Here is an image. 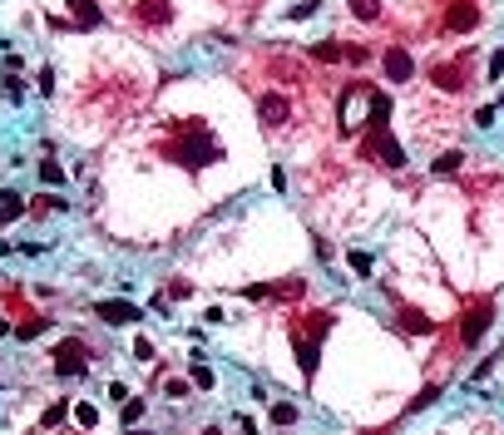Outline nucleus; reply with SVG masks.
Masks as SVG:
<instances>
[{
	"mask_svg": "<svg viewBox=\"0 0 504 435\" xmlns=\"http://www.w3.org/2000/svg\"><path fill=\"white\" fill-rule=\"evenodd\" d=\"M139 15H144V20L154 25V20H168L173 10H168V0H139Z\"/></svg>",
	"mask_w": 504,
	"mask_h": 435,
	"instance_id": "19",
	"label": "nucleus"
},
{
	"mask_svg": "<svg viewBox=\"0 0 504 435\" xmlns=\"http://www.w3.org/2000/svg\"><path fill=\"white\" fill-rule=\"evenodd\" d=\"M257 119H262L267 129H282V124L292 119V104H287V95H262V100H257Z\"/></svg>",
	"mask_w": 504,
	"mask_h": 435,
	"instance_id": "8",
	"label": "nucleus"
},
{
	"mask_svg": "<svg viewBox=\"0 0 504 435\" xmlns=\"http://www.w3.org/2000/svg\"><path fill=\"white\" fill-rule=\"evenodd\" d=\"M95 317L104 326H134V322H144V307H134L124 297H104V302H95Z\"/></svg>",
	"mask_w": 504,
	"mask_h": 435,
	"instance_id": "5",
	"label": "nucleus"
},
{
	"mask_svg": "<svg viewBox=\"0 0 504 435\" xmlns=\"http://www.w3.org/2000/svg\"><path fill=\"white\" fill-rule=\"evenodd\" d=\"M485 75H490V85H500V80H504V45L490 55V70H485Z\"/></svg>",
	"mask_w": 504,
	"mask_h": 435,
	"instance_id": "31",
	"label": "nucleus"
},
{
	"mask_svg": "<svg viewBox=\"0 0 504 435\" xmlns=\"http://www.w3.org/2000/svg\"><path fill=\"white\" fill-rule=\"evenodd\" d=\"M40 183H50V193H60L65 188V168L60 163H40Z\"/></svg>",
	"mask_w": 504,
	"mask_h": 435,
	"instance_id": "22",
	"label": "nucleus"
},
{
	"mask_svg": "<svg viewBox=\"0 0 504 435\" xmlns=\"http://www.w3.org/2000/svg\"><path fill=\"white\" fill-rule=\"evenodd\" d=\"M490 326H495V297H480V302H470L465 307V317H460V346H480L485 336H490Z\"/></svg>",
	"mask_w": 504,
	"mask_h": 435,
	"instance_id": "2",
	"label": "nucleus"
},
{
	"mask_svg": "<svg viewBox=\"0 0 504 435\" xmlns=\"http://www.w3.org/2000/svg\"><path fill=\"white\" fill-rule=\"evenodd\" d=\"M188 292H193V287H188V282H183V277H178V282H168V292H163V297H168V302H173V297H188Z\"/></svg>",
	"mask_w": 504,
	"mask_h": 435,
	"instance_id": "37",
	"label": "nucleus"
},
{
	"mask_svg": "<svg viewBox=\"0 0 504 435\" xmlns=\"http://www.w3.org/2000/svg\"><path fill=\"white\" fill-rule=\"evenodd\" d=\"M70 10H75V25H85V30H100L104 25L100 0H70Z\"/></svg>",
	"mask_w": 504,
	"mask_h": 435,
	"instance_id": "11",
	"label": "nucleus"
},
{
	"mask_svg": "<svg viewBox=\"0 0 504 435\" xmlns=\"http://www.w3.org/2000/svg\"><path fill=\"white\" fill-rule=\"evenodd\" d=\"M0 218H5V222H15V218H25V198L5 188V193H0Z\"/></svg>",
	"mask_w": 504,
	"mask_h": 435,
	"instance_id": "16",
	"label": "nucleus"
},
{
	"mask_svg": "<svg viewBox=\"0 0 504 435\" xmlns=\"http://www.w3.org/2000/svg\"><path fill=\"white\" fill-rule=\"evenodd\" d=\"M85 371H90V346H85V336L60 341V346H55V376L75 381V376H85Z\"/></svg>",
	"mask_w": 504,
	"mask_h": 435,
	"instance_id": "3",
	"label": "nucleus"
},
{
	"mask_svg": "<svg viewBox=\"0 0 504 435\" xmlns=\"http://www.w3.org/2000/svg\"><path fill=\"white\" fill-rule=\"evenodd\" d=\"M460 163H465V154H460V149H445V154H435V163H430V173L440 178V173H455Z\"/></svg>",
	"mask_w": 504,
	"mask_h": 435,
	"instance_id": "14",
	"label": "nucleus"
},
{
	"mask_svg": "<svg viewBox=\"0 0 504 435\" xmlns=\"http://www.w3.org/2000/svg\"><path fill=\"white\" fill-rule=\"evenodd\" d=\"M480 20H485V10H480L475 0H455V5L445 10V20H440V25H445L450 35H470V30H475Z\"/></svg>",
	"mask_w": 504,
	"mask_h": 435,
	"instance_id": "6",
	"label": "nucleus"
},
{
	"mask_svg": "<svg viewBox=\"0 0 504 435\" xmlns=\"http://www.w3.org/2000/svg\"><path fill=\"white\" fill-rule=\"evenodd\" d=\"M75 421H80V426L90 431V426H100V411H95L90 401H75Z\"/></svg>",
	"mask_w": 504,
	"mask_h": 435,
	"instance_id": "28",
	"label": "nucleus"
},
{
	"mask_svg": "<svg viewBox=\"0 0 504 435\" xmlns=\"http://www.w3.org/2000/svg\"><path fill=\"white\" fill-rule=\"evenodd\" d=\"M495 114H500V109H490V104H485L480 114H475V124H480V129H490V124H495Z\"/></svg>",
	"mask_w": 504,
	"mask_h": 435,
	"instance_id": "39",
	"label": "nucleus"
},
{
	"mask_svg": "<svg viewBox=\"0 0 504 435\" xmlns=\"http://www.w3.org/2000/svg\"><path fill=\"white\" fill-rule=\"evenodd\" d=\"M35 85H40L45 95H50V90H55V70H50V65H40V75H35Z\"/></svg>",
	"mask_w": 504,
	"mask_h": 435,
	"instance_id": "35",
	"label": "nucleus"
},
{
	"mask_svg": "<svg viewBox=\"0 0 504 435\" xmlns=\"http://www.w3.org/2000/svg\"><path fill=\"white\" fill-rule=\"evenodd\" d=\"M346 262H351V272H356V277H366V272L376 267V262H371V252H361V247H356V252H346Z\"/></svg>",
	"mask_w": 504,
	"mask_h": 435,
	"instance_id": "26",
	"label": "nucleus"
},
{
	"mask_svg": "<svg viewBox=\"0 0 504 435\" xmlns=\"http://www.w3.org/2000/svg\"><path fill=\"white\" fill-rule=\"evenodd\" d=\"M188 391H193V381H163V396H168V401H183Z\"/></svg>",
	"mask_w": 504,
	"mask_h": 435,
	"instance_id": "30",
	"label": "nucleus"
},
{
	"mask_svg": "<svg viewBox=\"0 0 504 435\" xmlns=\"http://www.w3.org/2000/svg\"><path fill=\"white\" fill-rule=\"evenodd\" d=\"M109 401H119V406H124V401H129V386H124V381H109Z\"/></svg>",
	"mask_w": 504,
	"mask_h": 435,
	"instance_id": "38",
	"label": "nucleus"
},
{
	"mask_svg": "<svg viewBox=\"0 0 504 435\" xmlns=\"http://www.w3.org/2000/svg\"><path fill=\"white\" fill-rule=\"evenodd\" d=\"M188 381H193L198 391H208V386H213V366H203V351L193 356V366H188Z\"/></svg>",
	"mask_w": 504,
	"mask_h": 435,
	"instance_id": "20",
	"label": "nucleus"
},
{
	"mask_svg": "<svg viewBox=\"0 0 504 435\" xmlns=\"http://www.w3.org/2000/svg\"><path fill=\"white\" fill-rule=\"evenodd\" d=\"M435 401H440V386H425V391L405 406V416H415V411H425V406H435Z\"/></svg>",
	"mask_w": 504,
	"mask_h": 435,
	"instance_id": "24",
	"label": "nucleus"
},
{
	"mask_svg": "<svg viewBox=\"0 0 504 435\" xmlns=\"http://www.w3.org/2000/svg\"><path fill=\"white\" fill-rule=\"evenodd\" d=\"M237 431H242V435H257V421H252V416H237Z\"/></svg>",
	"mask_w": 504,
	"mask_h": 435,
	"instance_id": "40",
	"label": "nucleus"
},
{
	"mask_svg": "<svg viewBox=\"0 0 504 435\" xmlns=\"http://www.w3.org/2000/svg\"><path fill=\"white\" fill-rule=\"evenodd\" d=\"M292 351H297L302 376L311 381V376H316V361H321V336H311V331H292Z\"/></svg>",
	"mask_w": 504,
	"mask_h": 435,
	"instance_id": "7",
	"label": "nucleus"
},
{
	"mask_svg": "<svg viewBox=\"0 0 504 435\" xmlns=\"http://www.w3.org/2000/svg\"><path fill=\"white\" fill-rule=\"evenodd\" d=\"M490 371H495V356H485V361H480V366H475V371H470V376H465V381H470V386H480V381H485V376H490Z\"/></svg>",
	"mask_w": 504,
	"mask_h": 435,
	"instance_id": "33",
	"label": "nucleus"
},
{
	"mask_svg": "<svg viewBox=\"0 0 504 435\" xmlns=\"http://www.w3.org/2000/svg\"><path fill=\"white\" fill-rule=\"evenodd\" d=\"M134 356H139V361H154V341L139 336V341H134Z\"/></svg>",
	"mask_w": 504,
	"mask_h": 435,
	"instance_id": "36",
	"label": "nucleus"
},
{
	"mask_svg": "<svg viewBox=\"0 0 504 435\" xmlns=\"http://www.w3.org/2000/svg\"><path fill=\"white\" fill-rule=\"evenodd\" d=\"M178 129H183V144H168V159H173V163H183V168H203V163L222 159V144L203 129L198 119H183Z\"/></svg>",
	"mask_w": 504,
	"mask_h": 435,
	"instance_id": "1",
	"label": "nucleus"
},
{
	"mask_svg": "<svg viewBox=\"0 0 504 435\" xmlns=\"http://www.w3.org/2000/svg\"><path fill=\"white\" fill-rule=\"evenodd\" d=\"M35 208H40V213H45V208H50V213H65L70 203H65V193H40V198H35Z\"/></svg>",
	"mask_w": 504,
	"mask_h": 435,
	"instance_id": "25",
	"label": "nucleus"
},
{
	"mask_svg": "<svg viewBox=\"0 0 504 435\" xmlns=\"http://www.w3.org/2000/svg\"><path fill=\"white\" fill-rule=\"evenodd\" d=\"M341 50H346L351 65H371V50H366V45H341Z\"/></svg>",
	"mask_w": 504,
	"mask_h": 435,
	"instance_id": "32",
	"label": "nucleus"
},
{
	"mask_svg": "<svg viewBox=\"0 0 504 435\" xmlns=\"http://www.w3.org/2000/svg\"><path fill=\"white\" fill-rule=\"evenodd\" d=\"M0 95H5L10 104H20V100H25V85H20V80L10 75V80H0Z\"/></svg>",
	"mask_w": 504,
	"mask_h": 435,
	"instance_id": "29",
	"label": "nucleus"
},
{
	"mask_svg": "<svg viewBox=\"0 0 504 435\" xmlns=\"http://www.w3.org/2000/svg\"><path fill=\"white\" fill-rule=\"evenodd\" d=\"M430 80H435V85H445V90H460V65H435V70H430Z\"/></svg>",
	"mask_w": 504,
	"mask_h": 435,
	"instance_id": "18",
	"label": "nucleus"
},
{
	"mask_svg": "<svg viewBox=\"0 0 504 435\" xmlns=\"http://www.w3.org/2000/svg\"><path fill=\"white\" fill-rule=\"evenodd\" d=\"M0 50H5V40H0Z\"/></svg>",
	"mask_w": 504,
	"mask_h": 435,
	"instance_id": "42",
	"label": "nucleus"
},
{
	"mask_svg": "<svg viewBox=\"0 0 504 435\" xmlns=\"http://www.w3.org/2000/svg\"><path fill=\"white\" fill-rule=\"evenodd\" d=\"M391 124V95H371V109H366V129L381 134Z\"/></svg>",
	"mask_w": 504,
	"mask_h": 435,
	"instance_id": "12",
	"label": "nucleus"
},
{
	"mask_svg": "<svg viewBox=\"0 0 504 435\" xmlns=\"http://www.w3.org/2000/svg\"><path fill=\"white\" fill-rule=\"evenodd\" d=\"M361 154H376V159H381L386 168H405V163H410V159H405V144H401V139H396V134H391V129H381V134H371Z\"/></svg>",
	"mask_w": 504,
	"mask_h": 435,
	"instance_id": "4",
	"label": "nucleus"
},
{
	"mask_svg": "<svg viewBox=\"0 0 504 435\" xmlns=\"http://www.w3.org/2000/svg\"><path fill=\"white\" fill-rule=\"evenodd\" d=\"M267 416H272V426H297V416H302V411H297L292 401H272V406H267Z\"/></svg>",
	"mask_w": 504,
	"mask_h": 435,
	"instance_id": "15",
	"label": "nucleus"
},
{
	"mask_svg": "<svg viewBox=\"0 0 504 435\" xmlns=\"http://www.w3.org/2000/svg\"><path fill=\"white\" fill-rule=\"evenodd\" d=\"M65 416H75V406H70V401H55V406H50V411H45V426H50V431H55V426H60V421H65Z\"/></svg>",
	"mask_w": 504,
	"mask_h": 435,
	"instance_id": "27",
	"label": "nucleus"
},
{
	"mask_svg": "<svg viewBox=\"0 0 504 435\" xmlns=\"http://www.w3.org/2000/svg\"><path fill=\"white\" fill-rule=\"evenodd\" d=\"M356 20H381V0H346Z\"/></svg>",
	"mask_w": 504,
	"mask_h": 435,
	"instance_id": "23",
	"label": "nucleus"
},
{
	"mask_svg": "<svg viewBox=\"0 0 504 435\" xmlns=\"http://www.w3.org/2000/svg\"><path fill=\"white\" fill-rule=\"evenodd\" d=\"M0 336H15V326L5 322V317H0Z\"/></svg>",
	"mask_w": 504,
	"mask_h": 435,
	"instance_id": "41",
	"label": "nucleus"
},
{
	"mask_svg": "<svg viewBox=\"0 0 504 435\" xmlns=\"http://www.w3.org/2000/svg\"><path fill=\"white\" fill-rule=\"evenodd\" d=\"M396 326L410 331V336H435V322H430L420 307H401V312H396Z\"/></svg>",
	"mask_w": 504,
	"mask_h": 435,
	"instance_id": "10",
	"label": "nucleus"
},
{
	"mask_svg": "<svg viewBox=\"0 0 504 435\" xmlns=\"http://www.w3.org/2000/svg\"><path fill=\"white\" fill-rule=\"evenodd\" d=\"M316 5H321V0H302V5H292V20H311Z\"/></svg>",
	"mask_w": 504,
	"mask_h": 435,
	"instance_id": "34",
	"label": "nucleus"
},
{
	"mask_svg": "<svg viewBox=\"0 0 504 435\" xmlns=\"http://www.w3.org/2000/svg\"><path fill=\"white\" fill-rule=\"evenodd\" d=\"M311 60L336 65V60H346V50H341V40H321V45H311Z\"/></svg>",
	"mask_w": 504,
	"mask_h": 435,
	"instance_id": "13",
	"label": "nucleus"
},
{
	"mask_svg": "<svg viewBox=\"0 0 504 435\" xmlns=\"http://www.w3.org/2000/svg\"><path fill=\"white\" fill-rule=\"evenodd\" d=\"M144 411H149V401H134V396H129V401L119 406V426H139V421H144Z\"/></svg>",
	"mask_w": 504,
	"mask_h": 435,
	"instance_id": "17",
	"label": "nucleus"
},
{
	"mask_svg": "<svg viewBox=\"0 0 504 435\" xmlns=\"http://www.w3.org/2000/svg\"><path fill=\"white\" fill-rule=\"evenodd\" d=\"M45 331H50V322H45V317H35V322L15 326V341H40V336H45Z\"/></svg>",
	"mask_w": 504,
	"mask_h": 435,
	"instance_id": "21",
	"label": "nucleus"
},
{
	"mask_svg": "<svg viewBox=\"0 0 504 435\" xmlns=\"http://www.w3.org/2000/svg\"><path fill=\"white\" fill-rule=\"evenodd\" d=\"M410 75H415V60L405 55L401 45H391V50H386V80H391V85H405Z\"/></svg>",
	"mask_w": 504,
	"mask_h": 435,
	"instance_id": "9",
	"label": "nucleus"
}]
</instances>
